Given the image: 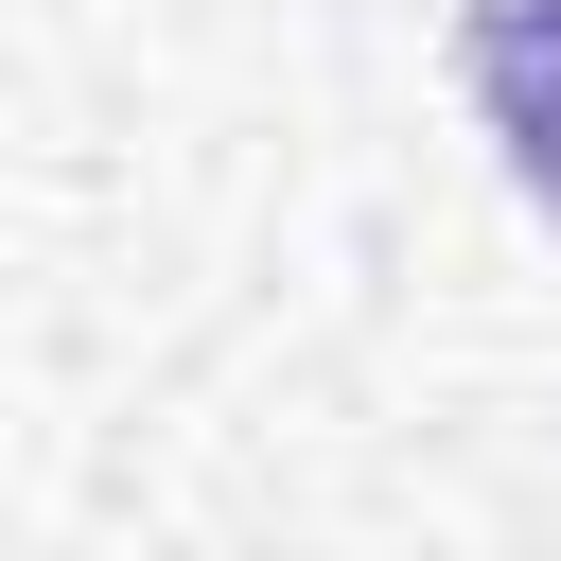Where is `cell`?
<instances>
[{
    "mask_svg": "<svg viewBox=\"0 0 561 561\" xmlns=\"http://www.w3.org/2000/svg\"><path fill=\"white\" fill-rule=\"evenodd\" d=\"M456 70H473V123L508 140L526 210H561V0H473Z\"/></svg>",
    "mask_w": 561,
    "mask_h": 561,
    "instance_id": "6da1fadb",
    "label": "cell"
}]
</instances>
